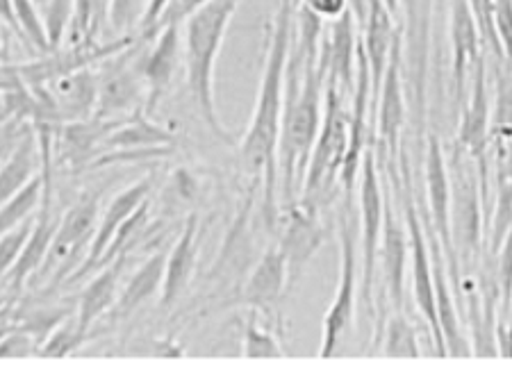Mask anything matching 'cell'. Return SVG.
Returning a JSON list of instances; mask_svg holds the SVG:
<instances>
[{
    "label": "cell",
    "instance_id": "cell-8",
    "mask_svg": "<svg viewBox=\"0 0 512 391\" xmlns=\"http://www.w3.org/2000/svg\"><path fill=\"white\" fill-rule=\"evenodd\" d=\"M337 237H340V278H337L333 303H330L324 314V323H321L319 357H324V360L337 355V348L342 346V341L353 328L360 278V246L355 241V232L346 212H342L340 221H337Z\"/></svg>",
    "mask_w": 512,
    "mask_h": 391
},
{
    "label": "cell",
    "instance_id": "cell-42",
    "mask_svg": "<svg viewBox=\"0 0 512 391\" xmlns=\"http://www.w3.org/2000/svg\"><path fill=\"white\" fill-rule=\"evenodd\" d=\"M169 5V0H146V7L142 10V14H139V21H137V30H139V44H144V39L148 32L153 30L155 23H158V19L164 12V7Z\"/></svg>",
    "mask_w": 512,
    "mask_h": 391
},
{
    "label": "cell",
    "instance_id": "cell-22",
    "mask_svg": "<svg viewBox=\"0 0 512 391\" xmlns=\"http://www.w3.org/2000/svg\"><path fill=\"white\" fill-rule=\"evenodd\" d=\"M46 87L51 91L55 114L60 123L94 116L98 103V76L92 73V66L66 73V76L57 78Z\"/></svg>",
    "mask_w": 512,
    "mask_h": 391
},
{
    "label": "cell",
    "instance_id": "cell-39",
    "mask_svg": "<svg viewBox=\"0 0 512 391\" xmlns=\"http://www.w3.org/2000/svg\"><path fill=\"white\" fill-rule=\"evenodd\" d=\"M39 355L37 339L23 332L21 328H14L12 332L0 339V357H32Z\"/></svg>",
    "mask_w": 512,
    "mask_h": 391
},
{
    "label": "cell",
    "instance_id": "cell-6",
    "mask_svg": "<svg viewBox=\"0 0 512 391\" xmlns=\"http://www.w3.org/2000/svg\"><path fill=\"white\" fill-rule=\"evenodd\" d=\"M98 219H101V198L98 194L80 196V201L62 214L46 260L35 276L37 285L41 282V285L55 289L64 278H71L80 269L89 253V246H92Z\"/></svg>",
    "mask_w": 512,
    "mask_h": 391
},
{
    "label": "cell",
    "instance_id": "cell-12",
    "mask_svg": "<svg viewBox=\"0 0 512 391\" xmlns=\"http://www.w3.org/2000/svg\"><path fill=\"white\" fill-rule=\"evenodd\" d=\"M403 35L396 39L390 62L383 78V87L378 91V101L374 110V137L376 146L385 153V166L390 178L396 176V164L401 157L403 126H406V96H403Z\"/></svg>",
    "mask_w": 512,
    "mask_h": 391
},
{
    "label": "cell",
    "instance_id": "cell-24",
    "mask_svg": "<svg viewBox=\"0 0 512 391\" xmlns=\"http://www.w3.org/2000/svg\"><path fill=\"white\" fill-rule=\"evenodd\" d=\"M173 144H176V132H173L169 126H162V123L153 121L151 114H146L144 107H139V110L132 112L126 121H121L119 126L105 137L101 153L139 151V148L173 146Z\"/></svg>",
    "mask_w": 512,
    "mask_h": 391
},
{
    "label": "cell",
    "instance_id": "cell-29",
    "mask_svg": "<svg viewBox=\"0 0 512 391\" xmlns=\"http://www.w3.org/2000/svg\"><path fill=\"white\" fill-rule=\"evenodd\" d=\"M494 210L485 228V253L494 255L512 232V180L494 182Z\"/></svg>",
    "mask_w": 512,
    "mask_h": 391
},
{
    "label": "cell",
    "instance_id": "cell-5",
    "mask_svg": "<svg viewBox=\"0 0 512 391\" xmlns=\"http://www.w3.org/2000/svg\"><path fill=\"white\" fill-rule=\"evenodd\" d=\"M346 96L340 87L326 80V103L324 119L312 148L308 171H305L299 198L315 201L317 205L326 201L330 189L340 180L346 153H349V110H346Z\"/></svg>",
    "mask_w": 512,
    "mask_h": 391
},
{
    "label": "cell",
    "instance_id": "cell-41",
    "mask_svg": "<svg viewBox=\"0 0 512 391\" xmlns=\"http://www.w3.org/2000/svg\"><path fill=\"white\" fill-rule=\"evenodd\" d=\"M301 5L308 7L310 12H315L326 23L340 19L342 14H346L353 7L351 0H301Z\"/></svg>",
    "mask_w": 512,
    "mask_h": 391
},
{
    "label": "cell",
    "instance_id": "cell-1",
    "mask_svg": "<svg viewBox=\"0 0 512 391\" xmlns=\"http://www.w3.org/2000/svg\"><path fill=\"white\" fill-rule=\"evenodd\" d=\"M296 28V0H280L264 28V62L251 123L239 139L242 164L255 185L262 187V219L274 232L278 205V141L283 123L287 66Z\"/></svg>",
    "mask_w": 512,
    "mask_h": 391
},
{
    "label": "cell",
    "instance_id": "cell-14",
    "mask_svg": "<svg viewBox=\"0 0 512 391\" xmlns=\"http://www.w3.org/2000/svg\"><path fill=\"white\" fill-rule=\"evenodd\" d=\"M381 276H383V298H387L390 310H403L406 301V271L410 266V235L406 219H399L394 210L392 194L385 191V216L381 237Z\"/></svg>",
    "mask_w": 512,
    "mask_h": 391
},
{
    "label": "cell",
    "instance_id": "cell-11",
    "mask_svg": "<svg viewBox=\"0 0 512 391\" xmlns=\"http://www.w3.org/2000/svg\"><path fill=\"white\" fill-rule=\"evenodd\" d=\"M424 180H426V214L424 219L428 226L440 239L444 257H447V266L451 273L453 287H458L462 278L458 255L453 251L451 239V173L447 153L433 132L426 137V155H424Z\"/></svg>",
    "mask_w": 512,
    "mask_h": 391
},
{
    "label": "cell",
    "instance_id": "cell-15",
    "mask_svg": "<svg viewBox=\"0 0 512 391\" xmlns=\"http://www.w3.org/2000/svg\"><path fill=\"white\" fill-rule=\"evenodd\" d=\"M180 66H185V46H183V26L164 28L158 37L151 41V48L139 60V71L144 78V112L153 114L169 94L173 78Z\"/></svg>",
    "mask_w": 512,
    "mask_h": 391
},
{
    "label": "cell",
    "instance_id": "cell-32",
    "mask_svg": "<svg viewBox=\"0 0 512 391\" xmlns=\"http://www.w3.org/2000/svg\"><path fill=\"white\" fill-rule=\"evenodd\" d=\"M14 16L19 21L23 41L28 48H35L37 53H51V41L46 35L44 14L37 10V0H12Z\"/></svg>",
    "mask_w": 512,
    "mask_h": 391
},
{
    "label": "cell",
    "instance_id": "cell-43",
    "mask_svg": "<svg viewBox=\"0 0 512 391\" xmlns=\"http://www.w3.org/2000/svg\"><path fill=\"white\" fill-rule=\"evenodd\" d=\"M137 0H112V21L117 28H123L130 21Z\"/></svg>",
    "mask_w": 512,
    "mask_h": 391
},
{
    "label": "cell",
    "instance_id": "cell-3",
    "mask_svg": "<svg viewBox=\"0 0 512 391\" xmlns=\"http://www.w3.org/2000/svg\"><path fill=\"white\" fill-rule=\"evenodd\" d=\"M242 3L244 0H208L183 23L185 73L192 103L212 135L228 146H237L239 139L221 123L214 98V69L230 23Z\"/></svg>",
    "mask_w": 512,
    "mask_h": 391
},
{
    "label": "cell",
    "instance_id": "cell-9",
    "mask_svg": "<svg viewBox=\"0 0 512 391\" xmlns=\"http://www.w3.org/2000/svg\"><path fill=\"white\" fill-rule=\"evenodd\" d=\"M385 191L387 185L381 180V166L374 148H369L362 157L360 166V271H362V291L369 310H374V285L378 273V253H381L383 237V216H385Z\"/></svg>",
    "mask_w": 512,
    "mask_h": 391
},
{
    "label": "cell",
    "instance_id": "cell-33",
    "mask_svg": "<svg viewBox=\"0 0 512 391\" xmlns=\"http://www.w3.org/2000/svg\"><path fill=\"white\" fill-rule=\"evenodd\" d=\"M492 96V132L512 130V64L508 60H497Z\"/></svg>",
    "mask_w": 512,
    "mask_h": 391
},
{
    "label": "cell",
    "instance_id": "cell-30",
    "mask_svg": "<svg viewBox=\"0 0 512 391\" xmlns=\"http://www.w3.org/2000/svg\"><path fill=\"white\" fill-rule=\"evenodd\" d=\"M12 316L16 328H21L23 332L35 337L41 348V344L51 337V332L57 326H62L66 319L76 316V305H41L26 312H12Z\"/></svg>",
    "mask_w": 512,
    "mask_h": 391
},
{
    "label": "cell",
    "instance_id": "cell-27",
    "mask_svg": "<svg viewBox=\"0 0 512 391\" xmlns=\"http://www.w3.org/2000/svg\"><path fill=\"white\" fill-rule=\"evenodd\" d=\"M371 355L383 357H421V344L417 326L403 310H392L374 332V348Z\"/></svg>",
    "mask_w": 512,
    "mask_h": 391
},
{
    "label": "cell",
    "instance_id": "cell-2",
    "mask_svg": "<svg viewBox=\"0 0 512 391\" xmlns=\"http://www.w3.org/2000/svg\"><path fill=\"white\" fill-rule=\"evenodd\" d=\"M324 103L326 71L319 57H305L292 48L278 141V176L283 180L285 201H294V189L303 185L324 119Z\"/></svg>",
    "mask_w": 512,
    "mask_h": 391
},
{
    "label": "cell",
    "instance_id": "cell-10",
    "mask_svg": "<svg viewBox=\"0 0 512 391\" xmlns=\"http://www.w3.org/2000/svg\"><path fill=\"white\" fill-rule=\"evenodd\" d=\"M274 235L276 246L283 251L289 264V276H292L294 282L299 280L305 266L312 262V257L321 251V246H324L328 237V230L315 201L294 198V201L280 205Z\"/></svg>",
    "mask_w": 512,
    "mask_h": 391
},
{
    "label": "cell",
    "instance_id": "cell-34",
    "mask_svg": "<svg viewBox=\"0 0 512 391\" xmlns=\"http://www.w3.org/2000/svg\"><path fill=\"white\" fill-rule=\"evenodd\" d=\"M73 10H76V0H46L44 3V26L51 48L57 51L64 44L66 30H69Z\"/></svg>",
    "mask_w": 512,
    "mask_h": 391
},
{
    "label": "cell",
    "instance_id": "cell-36",
    "mask_svg": "<svg viewBox=\"0 0 512 391\" xmlns=\"http://www.w3.org/2000/svg\"><path fill=\"white\" fill-rule=\"evenodd\" d=\"M32 226H35V216L30 221L21 223V226L7 230L5 235H0V278H5L12 271L16 260H19L23 246H26L32 232Z\"/></svg>",
    "mask_w": 512,
    "mask_h": 391
},
{
    "label": "cell",
    "instance_id": "cell-4",
    "mask_svg": "<svg viewBox=\"0 0 512 391\" xmlns=\"http://www.w3.org/2000/svg\"><path fill=\"white\" fill-rule=\"evenodd\" d=\"M451 173V239L460 273H474L485 253L487 210L478 164L458 144L447 155Z\"/></svg>",
    "mask_w": 512,
    "mask_h": 391
},
{
    "label": "cell",
    "instance_id": "cell-35",
    "mask_svg": "<svg viewBox=\"0 0 512 391\" xmlns=\"http://www.w3.org/2000/svg\"><path fill=\"white\" fill-rule=\"evenodd\" d=\"M82 341H85V337L80 335L76 316H71V319H66L62 323V326H57L51 332V337L41 344L39 357H66L73 351H78V348L82 346Z\"/></svg>",
    "mask_w": 512,
    "mask_h": 391
},
{
    "label": "cell",
    "instance_id": "cell-45",
    "mask_svg": "<svg viewBox=\"0 0 512 391\" xmlns=\"http://www.w3.org/2000/svg\"><path fill=\"white\" fill-rule=\"evenodd\" d=\"M19 137H21V135H5V137H0V164H3L7 153L12 151L16 141H19Z\"/></svg>",
    "mask_w": 512,
    "mask_h": 391
},
{
    "label": "cell",
    "instance_id": "cell-23",
    "mask_svg": "<svg viewBox=\"0 0 512 391\" xmlns=\"http://www.w3.org/2000/svg\"><path fill=\"white\" fill-rule=\"evenodd\" d=\"M51 201L53 198H44L41 212L35 216V226H32L26 246H23V251L19 255V260L12 266V271L5 276L12 291H21L30 278L37 276V271L46 260L48 248H51V241L57 230V219L53 216Z\"/></svg>",
    "mask_w": 512,
    "mask_h": 391
},
{
    "label": "cell",
    "instance_id": "cell-18",
    "mask_svg": "<svg viewBox=\"0 0 512 391\" xmlns=\"http://www.w3.org/2000/svg\"><path fill=\"white\" fill-rule=\"evenodd\" d=\"M151 187H153V178L146 176L142 180H137L135 185H130L128 189L119 191V194L114 196L110 203H107V207L101 212V219H98V228L94 232L92 246H89L85 262L80 264V269L73 273L69 280H78L82 276H89V273L98 269L103 255L107 253V248H110V244H112V239L117 237L119 228L148 201Z\"/></svg>",
    "mask_w": 512,
    "mask_h": 391
},
{
    "label": "cell",
    "instance_id": "cell-7",
    "mask_svg": "<svg viewBox=\"0 0 512 391\" xmlns=\"http://www.w3.org/2000/svg\"><path fill=\"white\" fill-rule=\"evenodd\" d=\"M458 144L472 160L478 164L481 173L485 210L490 216L492 207V166H490V146H492V94L490 80H487V62L485 55L474 64L472 82H469V94L462 101Z\"/></svg>",
    "mask_w": 512,
    "mask_h": 391
},
{
    "label": "cell",
    "instance_id": "cell-38",
    "mask_svg": "<svg viewBox=\"0 0 512 391\" xmlns=\"http://www.w3.org/2000/svg\"><path fill=\"white\" fill-rule=\"evenodd\" d=\"M494 182L512 180V130H494L490 146Z\"/></svg>",
    "mask_w": 512,
    "mask_h": 391
},
{
    "label": "cell",
    "instance_id": "cell-13",
    "mask_svg": "<svg viewBox=\"0 0 512 391\" xmlns=\"http://www.w3.org/2000/svg\"><path fill=\"white\" fill-rule=\"evenodd\" d=\"M289 282H292V276H289L285 255L276 244H271L264 248L258 262L246 273L244 282L226 305L244 307V310H255L264 316H271V319L274 316L278 319L276 307L283 301Z\"/></svg>",
    "mask_w": 512,
    "mask_h": 391
},
{
    "label": "cell",
    "instance_id": "cell-17",
    "mask_svg": "<svg viewBox=\"0 0 512 391\" xmlns=\"http://www.w3.org/2000/svg\"><path fill=\"white\" fill-rule=\"evenodd\" d=\"M355 21H358V16H355L353 7L340 19L328 21L319 48V64L324 66L326 80L340 87L344 96L353 91L355 64H358L360 37L355 30Z\"/></svg>",
    "mask_w": 512,
    "mask_h": 391
},
{
    "label": "cell",
    "instance_id": "cell-44",
    "mask_svg": "<svg viewBox=\"0 0 512 391\" xmlns=\"http://www.w3.org/2000/svg\"><path fill=\"white\" fill-rule=\"evenodd\" d=\"M0 21L5 23L7 28H10L16 37H19L23 41V35H21V28H19V21H16L14 16V5L12 0H0ZM26 44V41H23Z\"/></svg>",
    "mask_w": 512,
    "mask_h": 391
},
{
    "label": "cell",
    "instance_id": "cell-31",
    "mask_svg": "<svg viewBox=\"0 0 512 391\" xmlns=\"http://www.w3.org/2000/svg\"><path fill=\"white\" fill-rule=\"evenodd\" d=\"M41 203H44V178L39 171V176L32 178L19 194H14L10 201L0 205V235L30 221Z\"/></svg>",
    "mask_w": 512,
    "mask_h": 391
},
{
    "label": "cell",
    "instance_id": "cell-40",
    "mask_svg": "<svg viewBox=\"0 0 512 391\" xmlns=\"http://www.w3.org/2000/svg\"><path fill=\"white\" fill-rule=\"evenodd\" d=\"M494 28H497L503 55L512 64V0H494Z\"/></svg>",
    "mask_w": 512,
    "mask_h": 391
},
{
    "label": "cell",
    "instance_id": "cell-28",
    "mask_svg": "<svg viewBox=\"0 0 512 391\" xmlns=\"http://www.w3.org/2000/svg\"><path fill=\"white\" fill-rule=\"evenodd\" d=\"M283 326L280 319H271L255 310H249L242 321V348L239 355L249 357V360H276V357H285L283 341Z\"/></svg>",
    "mask_w": 512,
    "mask_h": 391
},
{
    "label": "cell",
    "instance_id": "cell-16",
    "mask_svg": "<svg viewBox=\"0 0 512 391\" xmlns=\"http://www.w3.org/2000/svg\"><path fill=\"white\" fill-rule=\"evenodd\" d=\"M449 41H451V87L453 98L460 105L467 94V76L483 53V32L478 26L474 7L469 0H451L449 14Z\"/></svg>",
    "mask_w": 512,
    "mask_h": 391
},
{
    "label": "cell",
    "instance_id": "cell-21",
    "mask_svg": "<svg viewBox=\"0 0 512 391\" xmlns=\"http://www.w3.org/2000/svg\"><path fill=\"white\" fill-rule=\"evenodd\" d=\"M128 255H121L110 264L101 266L96 271V276L87 282V287L82 289L76 305V323L80 335L87 339L89 332L98 321L112 312L114 303H117L119 291H121V278L126 271Z\"/></svg>",
    "mask_w": 512,
    "mask_h": 391
},
{
    "label": "cell",
    "instance_id": "cell-20",
    "mask_svg": "<svg viewBox=\"0 0 512 391\" xmlns=\"http://www.w3.org/2000/svg\"><path fill=\"white\" fill-rule=\"evenodd\" d=\"M130 62L126 60L114 64L110 71L98 78L96 116H103V119H126L139 107H144L146 89L142 71H139V60H135V64Z\"/></svg>",
    "mask_w": 512,
    "mask_h": 391
},
{
    "label": "cell",
    "instance_id": "cell-19",
    "mask_svg": "<svg viewBox=\"0 0 512 391\" xmlns=\"http://www.w3.org/2000/svg\"><path fill=\"white\" fill-rule=\"evenodd\" d=\"M198 251H201V219H198V214H189L176 244L171 246L167 255V269H164L160 291L162 310H171L192 285L198 266Z\"/></svg>",
    "mask_w": 512,
    "mask_h": 391
},
{
    "label": "cell",
    "instance_id": "cell-26",
    "mask_svg": "<svg viewBox=\"0 0 512 391\" xmlns=\"http://www.w3.org/2000/svg\"><path fill=\"white\" fill-rule=\"evenodd\" d=\"M41 171V153L37 132L28 130L19 137L14 148L0 164V205L10 201L14 194L28 185L32 178H37Z\"/></svg>",
    "mask_w": 512,
    "mask_h": 391
},
{
    "label": "cell",
    "instance_id": "cell-46",
    "mask_svg": "<svg viewBox=\"0 0 512 391\" xmlns=\"http://www.w3.org/2000/svg\"><path fill=\"white\" fill-rule=\"evenodd\" d=\"M385 3H387V5H390V7H392V10H394V0H385Z\"/></svg>",
    "mask_w": 512,
    "mask_h": 391
},
{
    "label": "cell",
    "instance_id": "cell-25",
    "mask_svg": "<svg viewBox=\"0 0 512 391\" xmlns=\"http://www.w3.org/2000/svg\"><path fill=\"white\" fill-rule=\"evenodd\" d=\"M164 269H167V251H158L137 266L135 273L121 287L117 303H114L110 316L114 319H128L137 310L155 298L162 291Z\"/></svg>",
    "mask_w": 512,
    "mask_h": 391
},
{
    "label": "cell",
    "instance_id": "cell-37",
    "mask_svg": "<svg viewBox=\"0 0 512 391\" xmlns=\"http://www.w3.org/2000/svg\"><path fill=\"white\" fill-rule=\"evenodd\" d=\"M205 3H208V0H169V5L164 7V12H162V16L158 19V23H155L153 30L146 35L144 44H148V41H153L164 28L183 26V23L189 19V16L201 10Z\"/></svg>",
    "mask_w": 512,
    "mask_h": 391
}]
</instances>
